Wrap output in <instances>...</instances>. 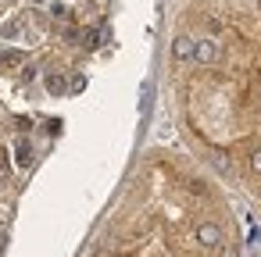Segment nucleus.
Segmentation results:
<instances>
[{"instance_id":"8","label":"nucleus","mask_w":261,"mask_h":257,"mask_svg":"<svg viewBox=\"0 0 261 257\" xmlns=\"http://www.w3.org/2000/svg\"><path fill=\"white\" fill-rule=\"evenodd\" d=\"M54 18H68V8L65 4H54Z\"/></svg>"},{"instance_id":"1","label":"nucleus","mask_w":261,"mask_h":257,"mask_svg":"<svg viewBox=\"0 0 261 257\" xmlns=\"http://www.w3.org/2000/svg\"><path fill=\"white\" fill-rule=\"evenodd\" d=\"M182 125L261 214V0H193L172 36Z\"/></svg>"},{"instance_id":"6","label":"nucleus","mask_w":261,"mask_h":257,"mask_svg":"<svg viewBox=\"0 0 261 257\" xmlns=\"http://www.w3.org/2000/svg\"><path fill=\"white\" fill-rule=\"evenodd\" d=\"M22 33H25V25H22V22H8V25H4V40H18Z\"/></svg>"},{"instance_id":"2","label":"nucleus","mask_w":261,"mask_h":257,"mask_svg":"<svg viewBox=\"0 0 261 257\" xmlns=\"http://www.w3.org/2000/svg\"><path fill=\"white\" fill-rule=\"evenodd\" d=\"M90 257H240V236L211 179L161 157Z\"/></svg>"},{"instance_id":"3","label":"nucleus","mask_w":261,"mask_h":257,"mask_svg":"<svg viewBox=\"0 0 261 257\" xmlns=\"http://www.w3.org/2000/svg\"><path fill=\"white\" fill-rule=\"evenodd\" d=\"M47 93H54V97L68 93V79H65V75H58V72H50V75H47Z\"/></svg>"},{"instance_id":"4","label":"nucleus","mask_w":261,"mask_h":257,"mask_svg":"<svg viewBox=\"0 0 261 257\" xmlns=\"http://www.w3.org/2000/svg\"><path fill=\"white\" fill-rule=\"evenodd\" d=\"M22 61H25V54H18V50H11V54H0V68H4V72H8V68H18Z\"/></svg>"},{"instance_id":"7","label":"nucleus","mask_w":261,"mask_h":257,"mask_svg":"<svg viewBox=\"0 0 261 257\" xmlns=\"http://www.w3.org/2000/svg\"><path fill=\"white\" fill-rule=\"evenodd\" d=\"M79 40H83V47H86V50H93V47H97V29H83V33H79Z\"/></svg>"},{"instance_id":"9","label":"nucleus","mask_w":261,"mask_h":257,"mask_svg":"<svg viewBox=\"0 0 261 257\" xmlns=\"http://www.w3.org/2000/svg\"><path fill=\"white\" fill-rule=\"evenodd\" d=\"M4 168H11V157H8V150H0V172Z\"/></svg>"},{"instance_id":"5","label":"nucleus","mask_w":261,"mask_h":257,"mask_svg":"<svg viewBox=\"0 0 261 257\" xmlns=\"http://www.w3.org/2000/svg\"><path fill=\"white\" fill-rule=\"evenodd\" d=\"M15 154H18V164H29V161H33V147H29V139H18V143H15Z\"/></svg>"}]
</instances>
